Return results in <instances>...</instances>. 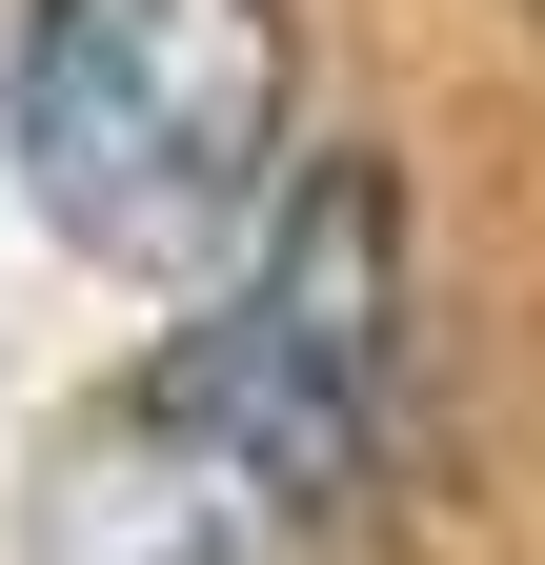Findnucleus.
<instances>
[{"mask_svg": "<svg viewBox=\"0 0 545 565\" xmlns=\"http://www.w3.org/2000/svg\"><path fill=\"white\" fill-rule=\"evenodd\" d=\"M384 424H404V202L384 162H303L263 263L61 445L41 565H323Z\"/></svg>", "mask_w": 545, "mask_h": 565, "instance_id": "f257e3e1", "label": "nucleus"}, {"mask_svg": "<svg viewBox=\"0 0 545 565\" xmlns=\"http://www.w3.org/2000/svg\"><path fill=\"white\" fill-rule=\"evenodd\" d=\"M284 0H21L0 41V141L21 202L82 263H223L284 223Z\"/></svg>", "mask_w": 545, "mask_h": 565, "instance_id": "f03ea898", "label": "nucleus"}]
</instances>
